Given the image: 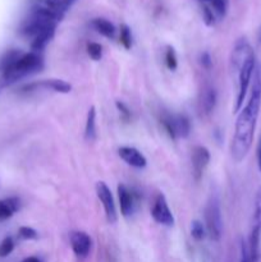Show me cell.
<instances>
[{
  "instance_id": "cell-1",
  "label": "cell",
  "mask_w": 261,
  "mask_h": 262,
  "mask_svg": "<svg viewBox=\"0 0 261 262\" xmlns=\"http://www.w3.org/2000/svg\"><path fill=\"white\" fill-rule=\"evenodd\" d=\"M261 107V72L256 71L253 74V83L251 86L250 97L248 101L242 109L240 110L237 120L234 125V136L232 140L233 160L241 163L247 156L251 146L253 142L256 124H257L258 113Z\"/></svg>"
},
{
  "instance_id": "cell-2",
  "label": "cell",
  "mask_w": 261,
  "mask_h": 262,
  "mask_svg": "<svg viewBox=\"0 0 261 262\" xmlns=\"http://www.w3.org/2000/svg\"><path fill=\"white\" fill-rule=\"evenodd\" d=\"M233 68L238 73V91L237 99L234 104V113H238L243 107L246 96H247L248 87L251 84V79L255 74L256 58L252 48L246 41V38H241L237 41L233 50L232 56Z\"/></svg>"
},
{
  "instance_id": "cell-3",
  "label": "cell",
  "mask_w": 261,
  "mask_h": 262,
  "mask_svg": "<svg viewBox=\"0 0 261 262\" xmlns=\"http://www.w3.org/2000/svg\"><path fill=\"white\" fill-rule=\"evenodd\" d=\"M44 68V60L38 53H26L19 56L17 61L13 64L10 68L3 72L0 81L4 87L10 86V84L15 83L19 79L25 78V77L31 76V74L38 73L41 69Z\"/></svg>"
},
{
  "instance_id": "cell-4",
  "label": "cell",
  "mask_w": 261,
  "mask_h": 262,
  "mask_svg": "<svg viewBox=\"0 0 261 262\" xmlns=\"http://www.w3.org/2000/svg\"><path fill=\"white\" fill-rule=\"evenodd\" d=\"M205 229L206 234L211 241H217L222 237L223 232V222H222V211H220L219 199L215 194H211L205 206Z\"/></svg>"
},
{
  "instance_id": "cell-5",
  "label": "cell",
  "mask_w": 261,
  "mask_h": 262,
  "mask_svg": "<svg viewBox=\"0 0 261 262\" xmlns=\"http://www.w3.org/2000/svg\"><path fill=\"white\" fill-rule=\"evenodd\" d=\"M96 194L97 199L100 200V202L102 204L104 207L105 216L109 224H114L118 220V214H117V207H115L114 197H113L112 191H110L109 187L106 186L105 182H97L96 183Z\"/></svg>"
},
{
  "instance_id": "cell-6",
  "label": "cell",
  "mask_w": 261,
  "mask_h": 262,
  "mask_svg": "<svg viewBox=\"0 0 261 262\" xmlns=\"http://www.w3.org/2000/svg\"><path fill=\"white\" fill-rule=\"evenodd\" d=\"M151 216L158 224L165 225V227H173L174 216L168 206L165 196L163 193L156 194L154 200L153 209H151Z\"/></svg>"
},
{
  "instance_id": "cell-7",
  "label": "cell",
  "mask_w": 261,
  "mask_h": 262,
  "mask_svg": "<svg viewBox=\"0 0 261 262\" xmlns=\"http://www.w3.org/2000/svg\"><path fill=\"white\" fill-rule=\"evenodd\" d=\"M210 151L207 150L205 146H194L193 150H192V174H193V178L196 182L201 181L202 176H204L205 169L207 168L210 163Z\"/></svg>"
},
{
  "instance_id": "cell-8",
  "label": "cell",
  "mask_w": 261,
  "mask_h": 262,
  "mask_svg": "<svg viewBox=\"0 0 261 262\" xmlns=\"http://www.w3.org/2000/svg\"><path fill=\"white\" fill-rule=\"evenodd\" d=\"M51 90L54 92H59V94H69L72 90V86L68 82L63 81V79H45V81L33 82V83L26 84L20 89L23 92H33L37 90Z\"/></svg>"
},
{
  "instance_id": "cell-9",
  "label": "cell",
  "mask_w": 261,
  "mask_h": 262,
  "mask_svg": "<svg viewBox=\"0 0 261 262\" xmlns=\"http://www.w3.org/2000/svg\"><path fill=\"white\" fill-rule=\"evenodd\" d=\"M71 246L74 255L79 258H86L92 247V239L86 232H72Z\"/></svg>"
},
{
  "instance_id": "cell-10",
  "label": "cell",
  "mask_w": 261,
  "mask_h": 262,
  "mask_svg": "<svg viewBox=\"0 0 261 262\" xmlns=\"http://www.w3.org/2000/svg\"><path fill=\"white\" fill-rule=\"evenodd\" d=\"M120 159H122L124 163H127L128 165L133 166V168L142 169L145 168L147 160H146L145 156L142 155V152L137 150L135 147H129V146H123L118 150Z\"/></svg>"
},
{
  "instance_id": "cell-11",
  "label": "cell",
  "mask_w": 261,
  "mask_h": 262,
  "mask_svg": "<svg viewBox=\"0 0 261 262\" xmlns=\"http://www.w3.org/2000/svg\"><path fill=\"white\" fill-rule=\"evenodd\" d=\"M118 199H119L120 212L124 217H128L133 214L136 207V199L135 194L130 189H128L124 184L120 183L118 186Z\"/></svg>"
},
{
  "instance_id": "cell-12",
  "label": "cell",
  "mask_w": 261,
  "mask_h": 262,
  "mask_svg": "<svg viewBox=\"0 0 261 262\" xmlns=\"http://www.w3.org/2000/svg\"><path fill=\"white\" fill-rule=\"evenodd\" d=\"M171 124H173L176 140L177 138L188 137L189 132H191V122H189L188 117L183 114H171Z\"/></svg>"
},
{
  "instance_id": "cell-13",
  "label": "cell",
  "mask_w": 261,
  "mask_h": 262,
  "mask_svg": "<svg viewBox=\"0 0 261 262\" xmlns=\"http://www.w3.org/2000/svg\"><path fill=\"white\" fill-rule=\"evenodd\" d=\"M20 201L18 197H7L0 200V222L8 220L19 210Z\"/></svg>"
},
{
  "instance_id": "cell-14",
  "label": "cell",
  "mask_w": 261,
  "mask_h": 262,
  "mask_svg": "<svg viewBox=\"0 0 261 262\" xmlns=\"http://www.w3.org/2000/svg\"><path fill=\"white\" fill-rule=\"evenodd\" d=\"M54 33H55V28H49V30L35 36L31 40V49H32L33 53H40L41 50H44L46 45L51 41V38L54 37Z\"/></svg>"
},
{
  "instance_id": "cell-15",
  "label": "cell",
  "mask_w": 261,
  "mask_h": 262,
  "mask_svg": "<svg viewBox=\"0 0 261 262\" xmlns=\"http://www.w3.org/2000/svg\"><path fill=\"white\" fill-rule=\"evenodd\" d=\"M91 25L102 36L107 38H114L117 30H115V26L110 20L105 19V18H95V19H92Z\"/></svg>"
},
{
  "instance_id": "cell-16",
  "label": "cell",
  "mask_w": 261,
  "mask_h": 262,
  "mask_svg": "<svg viewBox=\"0 0 261 262\" xmlns=\"http://www.w3.org/2000/svg\"><path fill=\"white\" fill-rule=\"evenodd\" d=\"M84 138L89 142H92L96 138V109L91 106L87 112L86 125H84Z\"/></svg>"
},
{
  "instance_id": "cell-17",
  "label": "cell",
  "mask_w": 261,
  "mask_h": 262,
  "mask_svg": "<svg viewBox=\"0 0 261 262\" xmlns=\"http://www.w3.org/2000/svg\"><path fill=\"white\" fill-rule=\"evenodd\" d=\"M215 104H216V92L214 89H206L202 94L201 97V109L204 110L205 114H210L214 110Z\"/></svg>"
},
{
  "instance_id": "cell-18",
  "label": "cell",
  "mask_w": 261,
  "mask_h": 262,
  "mask_svg": "<svg viewBox=\"0 0 261 262\" xmlns=\"http://www.w3.org/2000/svg\"><path fill=\"white\" fill-rule=\"evenodd\" d=\"M74 2L76 0H46V4L61 19L67 10L73 5Z\"/></svg>"
},
{
  "instance_id": "cell-19",
  "label": "cell",
  "mask_w": 261,
  "mask_h": 262,
  "mask_svg": "<svg viewBox=\"0 0 261 262\" xmlns=\"http://www.w3.org/2000/svg\"><path fill=\"white\" fill-rule=\"evenodd\" d=\"M22 51L17 50V49L8 50L7 53L0 58V73H3V72L7 71L8 68H10V67L19 59V56L22 55Z\"/></svg>"
},
{
  "instance_id": "cell-20",
  "label": "cell",
  "mask_w": 261,
  "mask_h": 262,
  "mask_svg": "<svg viewBox=\"0 0 261 262\" xmlns=\"http://www.w3.org/2000/svg\"><path fill=\"white\" fill-rule=\"evenodd\" d=\"M252 227L261 229V186L258 187L253 204V223Z\"/></svg>"
},
{
  "instance_id": "cell-21",
  "label": "cell",
  "mask_w": 261,
  "mask_h": 262,
  "mask_svg": "<svg viewBox=\"0 0 261 262\" xmlns=\"http://www.w3.org/2000/svg\"><path fill=\"white\" fill-rule=\"evenodd\" d=\"M228 0H211L210 2V5H211L212 12L215 13L216 18H223L225 14H227L228 10Z\"/></svg>"
},
{
  "instance_id": "cell-22",
  "label": "cell",
  "mask_w": 261,
  "mask_h": 262,
  "mask_svg": "<svg viewBox=\"0 0 261 262\" xmlns=\"http://www.w3.org/2000/svg\"><path fill=\"white\" fill-rule=\"evenodd\" d=\"M120 43L123 45V48L129 50L132 48V32H130V28L127 25L120 26V35H119Z\"/></svg>"
},
{
  "instance_id": "cell-23",
  "label": "cell",
  "mask_w": 261,
  "mask_h": 262,
  "mask_svg": "<svg viewBox=\"0 0 261 262\" xmlns=\"http://www.w3.org/2000/svg\"><path fill=\"white\" fill-rule=\"evenodd\" d=\"M165 64L169 71H176L178 68V59H177V54L173 46H166Z\"/></svg>"
},
{
  "instance_id": "cell-24",
  "label": "cell",
  "mask_w": 261,
  "mask_h": 262,
  "mask_svg": "<svg viewBox=\"0 0 261 262\" xmlns=\"http://www.w3.org/2000/svg\"><path fill=\"white\" fill-rule=\"evenodd\" d=\"M191 235L196 241H202L206 235V229L205 225L200 220H193L191 224Z\"/></svg>"
},
{
  "instance_id": "cell-25",
  "label": "cell",
  "mask_w": 261,
  "mask_h": 262,
  "mask_svg": "<svg viewBox=\"0 0 261 262\" xmlns=\"http://www.w3.org/2000/svg\"><path fill=\"white\" fill-rule=\"evenodd\" d=\"M87 54L90 58L95 61L101 60L102 58V46L97 42H89L87 43Z\"/></svg>"
},
{
  "instance_id": "cell-26",
  "label": "cell",
  "mask_w": 261,
  "mask_h": 262,
  "mask_svg": "<svg viewBox=\"0 0 261 262\" xmlns=\"http://www.w3.org/2000/svg\"><path fill=\"white\" fill-rule=\"evenodd\" d=\"M14 250V241L12 237H7L0 243V257H7Z\"/></svg>"
},
{
  "instance_id": "cell-27",
  "label": "cell",
  "mask_w": 261,
  "mask_h": 262,
  "mask_svg": "<svg viewBox=\"0 0 261 262\" xmlns=\"http://www.w3.org/2000/svg\"><path fill=\"white\" fill-rule=\"evenodd\" d=\"M18 235L19 238L26 241H33V239H37L38 234L33 228L31 227H20L19 230H18Z\"/></svg>"
},
{
  "instance_id": "cell-28",
  "label": "cell",
  "mask_w": 261,
  "mask_h": 262,
  "mask_svg": "<svg viewBox=\"0 0 261 262\" xmlns=\"http://www.w3.org/2000/svg\"><path fill=\"white\" fill-rule=\"evenodd\" d=\"M202 18L207 26H214L216 22V15L209 5H204V8H202Z\"/></svg>"
},
{
  "instance_id": "cell-29",
  "label": "cell",
  "mask_w": 261,
  "mask_h": 262,
  "mask_svg": "<svg viewBox=\"0 0 261 262\" xmlns=\"http://www.w3.org/2000/svg\"><path fill=\"white\" fill-rule=\"evenodd\" d=\"M115 106H117V109L119 110L120 118H122L124 122H129L132 114H130V110L128 109L127 105H125L124 102H122V101H115Z\"/></svg>"
},
{
  "instance_id": "cell-30",
  "label": "cell",
  "mask_w": 261,
  "mask_h": 262,
  "mask_svg": "<svg viewBox=\"0 0 261 262\" xmlns=\"http://www.w3.org/2000/svg\"><path fill=\"white\" fill-rule=\"evenodd\" d=\"M200 63H201L202 68L207 69L209 71L212 66V60H211V56H210L209 53H202L201 56H200Z\"/></svg>"
},
{
  "instance_id": "cell-31",
  "label": "cell",
  "mask_w": 261,
  "mask_h": 262,
  "mask_svg": "<svg viewBox=\"0 0 261 262\" xmlns=\"http://www.w3.org/2000/svg\"><path fill=\"white\" fill-rule=\"evenodd\" d=\"M240 262H250V257H248L247 246H246V243H242V246H241V261Z\"/></svg>"
},
{
  "instance_id": "cell-32",
  "label": "cell",
  "mask_w": 261,
  "mask_h": 262,
  "mask_svg": "<svg viewBox=\"0 0 261 262\" xmlns=\"http://www.w3.org/2000/svg\"><path fill=\"white\" fill-rule=\"evenodd\" d=\"M256 156H257V166H258V170L261 171V137H260V141H258L257 150H256Z\"/></svg>"
},
{
  "instance_id": "cell-33",
  "label": "cell",
  "mask_w": 261,
  "mask_h": 262,
  "mask_svg": "<svg viewBox=\"0 0 261 262\" xmlns=\"http://www.w3.org/2000/svg\"><path fill=\"white\" fill-rule=\"evenodd\" d=\"M20 262H42V261H41L38 257H36V256H30V257L23 258Z\"/></svg>"
},
{
  "instance_id": "cell-34",
  "label": "cell",
  "mask_w": 261,
  "mask_h": 262,
  "mask_svg": "<svg viewBox=\"0 0 261 262\" xmlns=\"http://www.w3.org/2000/svg\"><path fill=\"white\" fill-rule=\"evenodd\" d=\"M199 2H202V3H210L211 0H199Z\"/></svg>"
}]
</instances>
